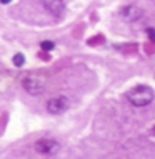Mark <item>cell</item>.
<instances>
[{
  "label": "cell",
  "mask_w": 155,
  "mask_h": 159,
  "mask_svg": "<svg viewBox=\"0 0 155 159\" xmlns=\"http://www.w3.org/2000/svg\"><path fill=\"white\" fill-rule=\"evenodd\" d=\"M103 40H105V39H103V35H95V37L90 39L87 44H88V45H97V44H102Z\"/></svg>",
  "instance_id": "cell-9"
},
{
  "label": "cell",
  "mask_w": 155,
  "mask_h": 159,
  "mask_svg": "<svg viewBox=\"0 0 155 159\" xmlns=\"http://www.w3.org/2000/svg\"><path fill=\"white\" fill-rule=\"evenodd\" d=\"M40 59H45V61H49L50 55H45V52H40Z\"/></svg>",
  "instance_id": "cell-11"
},
{
  "label": "cell",
  "mask_w": 155,
  "mask_h": 159,
  "mask_svg": "<svg viewBox=\"0 0 155 159\" xmlns=\"http://www.w3.org/2000/svg\"><path fill=\"white\" fill-rule=\"evenodd\" d=\"M42 3H44L45 10L54 17H60L65 12V2L63 0H42Z\"/></svg>",
  "instance_id": "cell-6"
},
{
  "label": "cell",
  "mask_w": 155,
  "mask_h": 159,
  "mask_svg": "<svg viewBox=\"0 0 155 159\" xmlns=\"http://www.w3.org/2000/svg\"><path fill=\"white\" fill-rule=\"evenodd\" d=\"M68 107H70V101L65 97V96H55V97H50L45 104V109L47 112L54 114V116H60L63 112H67Z\"/></svg>",
  "instance_id": "cell-3"
},
{
  "label": "cell",
  "mask_w": 155,
  "mask_h": 159,
  "mask_svg": "<svg viewBox=\"0 0 155 159\" xmlns=\"http://www.w3.org/2000/svg\"><path fill=\"white\" fill-rule=\"evenodd\" d=\"M12 64H14L15 67H22L24 64H25V55H24L22 52L15 54L14 57H12Z\"/></svg>",
  "instance_id": "cell-7"
},
{
  "label": "cell",
  "mask_w": 155,
  "mask_h": 159,
  "mask_svg": "<svg viewBox=\"0 0 155 159\" xmlns=\"http://www.w3.org/2000/svg\"><path fill=\"white\" fill-rule=\"evenodd\" d=\"M152 131H153V134H155V126H153V127H152Z\"/></svg>",
  "instance_id": "cell-13"
},
{
  "label": "cell",
  "mask_w": 155,
  "mask_h": 159,
  "mask_svg": "<svg viewBox=\"0 0 155 159\" xmlns=\"http://www.w3.org/2000/svg\"><path fill=\"white\" fill-rule=\"evenodd\" d=\"M145 32H147V35H149V39H150V42H152V44H155V29H153V27H149Z\"/></svg>",
  "instance_id": "cell-10"
},
{
  "label": "cell",
  "mask_w": 155,
  "mask_h": 159,
  "mask_svg": "<svg viewBox=\"0 0 155 159\" xmlns=\"http://www.w3.org/2000/svg\"><path fill=\"white\" fill-rule=\"evenodd\" d=\"M40 47H42V50H45V52H50V50L55 47V44L52 40H42L40 42Z\"/></svg>",
  "instance_id": "cell-8"
},
{
  "label": "cell",
  "mask_w": 155,
  "mask_h": 159,
  "mask_svg": "<svg viewBox=\"0 0 155 159\" xmlns=\"http://www.w3.org/2000/svg\"><path fill=\"white\" fill-rule=\"evenodd\" d=\"M10 2H12V0H0V3H2V5H8Z\"/></svg>",
  "instance_id": "cell-12"
},
{
  "label": "cell",
  "mask_w": 155,
  "mask_h": 159,
  "mask_svg": "<svg viewBox=\"0 0 155 159\" xmlns=\"http://www.w3.org/2000/svg\"><path fill=\"white\" fill-rule=\"evenodd\" d=\"M127 99L128 102H130L132 106L135 107H145L149 104H152L153 99H155V92L152 87H149V85H135V87H132L130 91L127 92Z\"/></svg>",
  "instance_id": "cell-1"
},
{
  "label": "cell",
  "mask_w": 155,
  "mask_h": 159,
  "mask_svg": "<svg viewBox=\"0 0 155 159\" xmlns=\"http://www.w3.org/2000/svg\"><path fill=\"white\" fill-rule=\"evenodd\" d=\"M118 14H120V19H122V20L133 24V22H139V20L144 19L145 12L142 10L139 5H135V3H128V5H125V7L120 8Z\"/></svg>",
  "instance_id": "cell-5"
},
{
  "label": "cell",
  "mask_w": 155,
  "mask_h": 159,
  "mask_svg": "<svg viewBox=\"0 0 155 159\" xmlns=\"http://www.w3.org/2000/svg\"><path fill=\"white\" fill-rule=\"evenodd\" d=\"M33 149H35L38 154H42V156H54V154L58 152L60 144L55 139H52V137H42V139L35 141Z\"/></svg>",
  "instance_id": "cell-4"
},
{
  "label": "cell",
  "mask_w": 155,
  "mask_h": 159,
  "mask_svg": "<svg viewBox=\"0 0 155 159\" xmlns=\"http://www.w3.org/2000/svg\"><path fill=\"white\" fill-rule=\"evenodd\" d=\"M22 87L27 94H30V96H40V94L45 92L47 84H45V80L38 75H25L22 79Z\"/></svg>",
  "instance_id": "cell-2"
}]
</instances>
